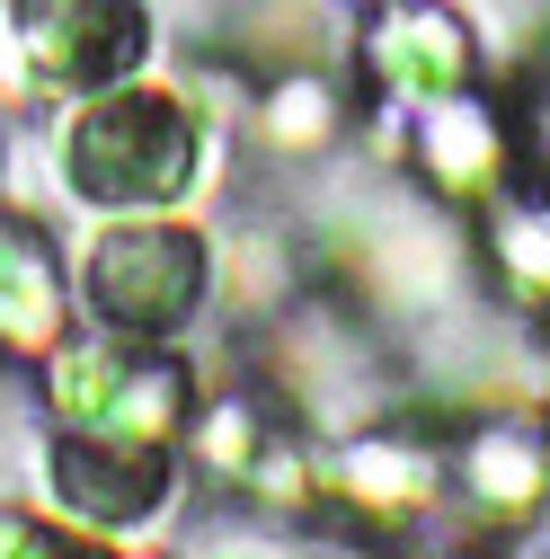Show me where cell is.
Listing matches in <instances>:
<instances>
[{"label": "cell", "instance_id": "3", "mask_svg": "<svg viewBox=\"0 0 550 559\" xmlns=\"http://www.w3.org/2000/svg\"><path fill=\"white\" fill-rule=\"evenodd\" d=\"M10 36L45 90H107L143 62L133 0H10Z\"/></svg>", "mask_w": 550, "mask_h": 559}, {"label": "cell", "instance_id": "1", "mask_svg": "<svg viewBox=\"0 0 550 559\" xmlns=\"http://www.w3.org/2000/svg\"><path fill=\"white\" fill-rule=\"evenodd\" d=\"M62 178L107 214L178 204L195 187V124L169 90H107L72 133H62Z\"/></svg>", "mask_w": 550, "mask_h": 559}, {"label": "cell", "instance_id": "7", "mask_svg": "<svg viewBox=\"0 0 550 559\" xmlns=\"http://www.w3.org/2000/svg\"><path fill=\"white\" fill-rule=\"evenodd\" d=\"M498 249H506V266L524 275L533 294L550 285V214H524V204H515V214H498Z\"/></svg>", "mask_w": 550, "mask_h": 559}, {"label": "cell", "instance_id": "2", "mask_svg": "<svg viewBox=\"0 0 550 559\" xmlns=\"http://www.w3.org/2000/svg\"><path fill=\"white\" fill-rule=\"evenodd\" d=\"M204 294V240L178 231V223H124L89 249V311L116 320V329H178Z\"/></svg>", "mask_w": 550, "mask_h": 559}, {"label": "cell", "instance_id": "8", "mask_svg": "<svg viewBox=\"0 0 550 559\" xmlns=\"http://www.w3.org/2000/svg\"><path fill=\"white\" fill-rule=\"evenodd\" d=\"M275 124H294V143H320V124H328V98H320L311 81L275 90Z\"/></svg>", "mask_w": 550, "mask_h": 559}, {"label": "cell", "instance_id": "4", "mask_svg": "<svg viewBox=\"0 0 550 559\" xmlns=\"http://www.w3.org/2000/svg\"><path fill=\"white\" fill-rule=\"evenodd\" d=\"M53 479H62V507H81L98 524H143L169 507V462L160 444L143 436H116V427H81L72 444L53 453Z\"/></svg>", "mask_w": 550, "mask_h": 559}, {"label": "cell", "instance_id": "5", "mask_svg": "<svg viewBox=\"0 0 550 559\" xmlns=\"http://www.w3.org/2000/svg\"><path fill=\"white\" fill-rule=\"evenodd\" d=\"M462 27L444 19V10H399L382 36H373V62L399 81V90H444V81H462Z\"/></svg>", "mask_w": 550, "mask_h": 559}, {"label": "cell", "instance_id": "6", "mask_svg": "<svg viewBox=\"0 0 550 559\" xmlns=\"http://www.w3.org/2000/svg\"><path fill=\"white\" fill-rule=\"evenodd\" d=\"M427 152H435V169L444 178H470L479 160H489L498 152V133H489V116H470V107H453L435 133H427Z\"/></svg>", "mask_w": 550, "mask_h": 559}]
</instances>
